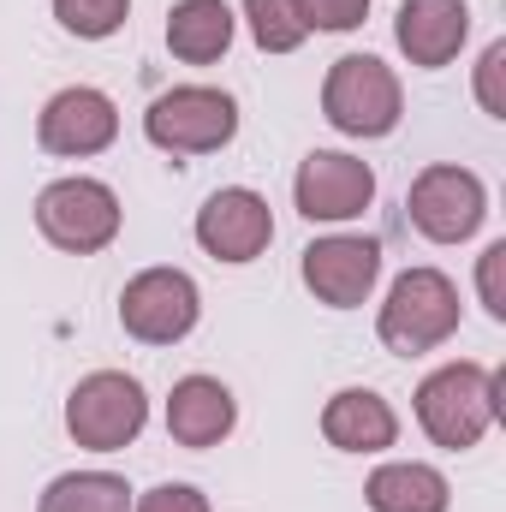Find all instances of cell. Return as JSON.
<instances>
[{
  "label": "cell",
  "instance_id": "cell-17",
  "mask_svg": "<svg viewBox=\"0 0 506 512\" xmlns=\"http://www.w3.org/2000/svg\"><path fill=\"white\" fill-rule=\"evenodd\" d=\"M364 495H370V512H447L453 501L435 465H381L364 483Z\"/></svg>",
  "mask_w": 506,
  "mask_h": 512
},
{
  "label": "cell",
  "instance_id": "cell-22",
  "mask_svg": "<svg viewBox=\"0 0 506 512\" xmlns=\"http://www.w3.org/2000/svg\"><path fill=\"white\" fill-rule=\"evenodd\" d=\"M501 72H506V42H489L477 60V102L489 120H506V96H501Z\"/></svg>",
  "mask_w": 506,
  "mask_h": 512
},
{
  "label": "cell",
  "instance_id": "cell-9",
  "mask_svg": "<svg viewBox=\"0 0 506 512\" xmlns=\"http://www.w3.org/2000/svg\"><path fill=\"white\" fill-rule=\"evenodd\" d=\"M292 197H298L304 221H352L376 203V173L358 155L316 149V155H304V167L292 179Z\"/></svg>",
  "mask_w": 506,
  "mask_h": 512
},
{
  "label": "cell",
  "instance_id": "cell-6",
  "mask_svg": "<svg viewBox=\"0 0 506 512\" xmlns=\"http://www.w3.org/2000/svg\"><path fill=\"white\" fill-rule=\"evenodd\" d=\"M36 227L54 251L96 256L120 239V197L102 179H54L36 197Z\"/></svg>",
  "mask_w": 506,
  "mask_h": 512
},
{
  "label": "cell",
  "instance_id": "cell-13",
  "mask_svg": "<svg viewBox=\"0 0 506 512\" xmlns=\"http://www.w3.org/2000/svg\"><path fill=\"white\" fill-rule=\"evenodd\" d=\"M393 36H399V54L411 66L435 72V66L459 60V48L471 36V6L465 0H405Z\"/></svg>",
  "mask_w": 506,
  "mask_h": 512
},
{
  "label": "cell",
  "instance_id": "cell-16",
  "mask_svg": "<svg viewBox=\"0 0 506 512\" xmlns=\"http://www.w3.org/2000/svg\"><path fill=\"white\" fill-rule=\"evenodd\" d=\"M167 48L185 66H215L233 48V6L227 0H179L167 12Z\"/></svg>",
  "mask_w": 506,
  "mask_h": 512
},
{
  "label": "cell",
  "instance_id": "cell-4",
  "mask_svg": "<svg viewBox=\"0 0 506 512\" xmlns=\"http://www.w3.org/2000/svg\"><path fill=\"white\" fill-rule=\"evenodd\" d=\"M149 423V393L126 370H96L66 399V435L90 453H120Z\"/></svg>",
  "mask_w": 506,
  "mask_h": 512
},
{
  "label": "cell",
  "instance_id": "cell-23",
  "mask_svg": "<svg viewBox=\"0 0 506 512\" xmlns=\"http://www.w3.org/2000/svg\"><path fill=\"white\" fill-rule=\"evenodd\" d=\"M137 512H209L203 501V489H191V483H161V489H149Z\"/></svg>",
  "mask_w": 506,
  "mask_h": 512
},
{
  "label": "cell",
  "instance_id": "cell-12",
  "mask_svg": "<svg viewBox=\"0 0 506 512\" xmlns=\"http://www.w3.org/2000/svg\"><path fill=\"white\" fill-rule=\"evenodd\" d=\"M197 245L215 262H256L274 245V215H268V203L256 191L227 185L197 209Z\"/></svg>",
  "mask_w": 506,
  "mask_h": 512
},
{
  "label": "cell",
  "instance_id": "cell-24",
  "mask_svg": "<svg viewBox=\"0 0 506 512\" xmlns=\"http://www.w3.org/2000/svg\"><path fill=\"white\" fill-rule=\"evenodd\" d=\"M501 268H506V245H489V251H483V262H477V286H483V304H489V316H495V322H506Z\"/></svg>",
  "mask_w": 506,
  "mask_h": 512
},
{
  "label": "cell",
  "instance_id": "cell-8",
  "mask_svg": "<svg viewBox=\"0 0 506 512\" xmlns=\"http://www.w3.org/2000/svg\"><path fill=\"white\" fill-rule=\"evenodd\" d=\"M197 316H203V298H197V280L185 268H143L120 292V328L143 346L185 340L197 328Z\"/></svg>",
  "mask_w": 506,
  "mask_h": 512
},
{
  "label": "cell",
  "instance_id": "cell-18",
  "mask_svg": "<svg viewBox=\"0 0 506 512\" xmlns=\"http://www.w3.org/2000/svg\"><path fill=\"white\" fill-rule=\"evenodd\" d=\"M126 507H131V489L114 471H66L36 501V512H126Z\"/></svg>",
  "mask_w": 506,
  "mask_h": 512
},
{
  "label": "cell",
  "instance_id": "cell-15",
  "mask_svg": "<svg viewBox=\"0 0 506 512\" xmlns=\"http://www.w3.org/2000/svg\"><path fill=\"white\" fill-rule=\"evenodd\" d=\"M322 435H328V447H340V453H381V447L399 441V417H393V405H387L381 393L346 387V393H334V399L322 405Z\"/></svg>",
  "mask_w": 506,
  "mask_h": 512
},
{
  "label": "cell",
  "instance_id": "cell-20",
  "mask_svg": "<svg viewBox=\"0 0 506 512\" xmlns=\"http://www.w3.org/2000/svg\"><path fill=\"white\" fill-rule=\"evenodd\" d=\"M54 18H60L66 36L102 42V36H114L131 18V0H54Z\"/></svg>",
  "mask_w": 506,
  "mask_h": 512
},
{
  "label": "cell",
  "instance_id": "cell-2",
  "mask_svg": "<svg viewBox=\"0 0 506 512\" xmlns=\"http://www.w3.org/2000/svg\"><path fill=\"white\" fill-rule=\"evenodd\" d=\"M495 411H501V376L483 370V364H447L417 387V423L447 453L477 447L489 435Z\"/></svg>",
  "mask_w": 506,
  "mask_h": 512
},
{
  "label": "cell",
  "instance_id": "cell-10",
  "mask_svg": "<svg viewBox=\"0 0 506 512\" xmlns=\"http://www.w3.org/2000/svg\"><path fill=\"white\" fill-rule=\"evenodd\" d=\"M114 137H120V108L90 84H72V90L48 96V108L36 114V143L48 155L84 161V155H102Z\"/></svg>",
  "mask_w": 506,
  "mask_h": 512
},
{
  "label": "cell",
  "instance_id": "cell-7",
  "mask_svg": "<svg viewBox=\"0 0 506 512\" xmlns=\"http://www.w3.org/2000/svg\"><path fill=\"white\" fill-rule=\"evenodd\" d=\"M405 215H411V227H417L423 239H435V245H465V239L483 227L489 197H483V179H477L471 167L435 161V167H423V173L411 179Z\"/></svg>",
  "mask_w": 506,
  "mask_h": 512
},
{
  "label": "cell",
  "instance_id": "cell-5",
  "mask_svg": "<svg viewBox=\"0 0 506 512\" xmlns=\"http://www.w3.org/2000/svg\"><path fill=\"white\" fill-rule=\"evenodd\" d=\"M233 131H239V102L209 84H179L155 96L143 114V137L167 155H215L233 143Z\"/></svg>",
  "mask_w": 506,
  "mask_h": 512
},
{
  "label": "cell",
  "instance_id": "cell-1",
  "mask_svg": "<svg viewBox=\"0 0 506 512\" xmlns=\"http://www.w3.org/2000/svg\"><path fill=\"white\" fill-rule=\"evenodd\" d=\"M376 334L393 358H423L459 334V286L441 268H405L376 316Z\"/></svg>",
  "mask_w": 506,
  "mask_h": 512
},
{
  "label": "cell",
  "instance_id": "cell-3",
  "mask_svg": "<svg viewBox=\"0 0 506 512\" xmlns=\"http://www.w3.org/2000/svg\"><path fill=\"white\" fill-rule=\"evenodd\" d=\"M322 114L346 137H387L405 114L393 66H381L376 54H340L322 84Z\"/></svg>",
  "mask_w": 506,
  "mask_h": 512
},
{
  "label": "cell",
  "instance_id": "cell-21",
  "mask_svg": "<svg viewBox=\"0 0 506 512\" xmlns=\"http://www.w3.org/2000/svg\"><path fill=\"white\" fill-rule=\"evenodd\" d=\"M298 18L310 30H358L370 18V0H298Z\"/></svg>",
  "mask_w": 506,
  "mask_h": 512
},
{
  "label": "cell",
  "instance_id": "cell-11",
  "mask_svg": "<svg viewBox=\"0 0 506 512\" xmlns=\"http://www.w3.org/2000/svg\"><path fill=\"white\" fill-rule=\"evenodd\" d=\"M381 280V245L376 239H352V233H334V239H316L304 251V286L328 304V310H358Z\"/></svg>",
  "mask_w": 506,
  "mask_h": 512
},
{
  "label": "cell",
  "instance_id": "cell-14",
  "mask_svg": "<svg viewBox=\"0 0 506 512\" xmlns=\"http://www.w3.org/2000/svg\"><path fill=\"white\" fill-rule=\"evenodd\" d=\"M233 423H239V405H233V393L215 382V376H185V382H173L167 435H173L179 447H191V453L221 447V441L233 435Z\"/></svg>",
  "mask_w": 506,
  "mask_h": 512
},
{
  "label": "cell",
  "instance_id": "cell-19",
  "mask_svg": "<svg viewBox=\"0 0 506 512\" xmlns=\"http://www.w3.org/2000/svg\"><path fill=\"white\" fill-rule=\"evenodd\" d=\"M245 24L262 54H292L310 36V24L298 18V0H245Z\"/></svg>",
  "mask_w": 506,
  "mask_h": 512
}]
</instances>
